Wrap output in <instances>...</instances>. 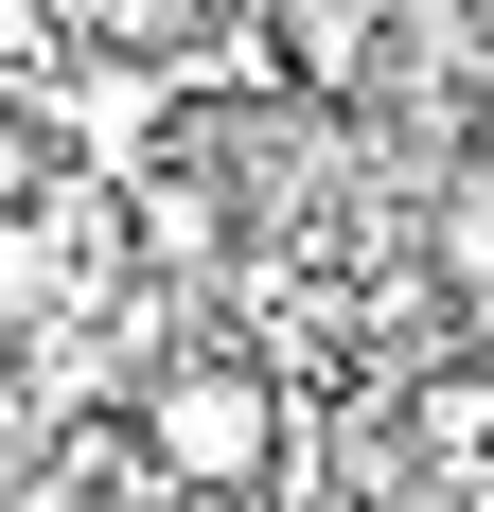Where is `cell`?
Wrapping results in <instances>:
<instances>
[{
	"label": "cell",
	"instance_id": "cell-1",
	"mask_svg": "<svg viewBox=\"0 0 494 512\" xmlns=\"http://www.w3.org/2000/svg\"><path fill=\"white\" fill-rule=\"evenodd\" d=\"M142 477L159 495H265V477H283V389H265L247 354L142 371Z\"/></svg>",
	"mask_w": 494,
	"mask_h": 512
},
{
	"label": "cell",
	"instance_id": "cell-2",
	"mask_svg": "<svg viewBox=\"0 0 494 512\" xmlns=\"http://www.w3.org/2000/svg\"><path fill=\"white\" fill-rule=\"evenodd\" d=\"M424 248H442V283H459V301H494V142L442 177V230H424Z\"/></svg>",
	"mask_w": 494,
	"mask_h": 512
},
{
	"label": "cell",
	"instance_id": "cell-3",
	"mask_svg": "<svg viewBox=\"0 0 494 512\" xmlns=\"http://www.w3.org/2000/svg\"><path fill=\"white\" fill-rule=\"evenodd\" d=\"M0 318H18V301H0ZM0 354H18V336H0Z\"/></svg>",
	"mask_w": 494,
	"mask_h": 512
}]
</instances>
